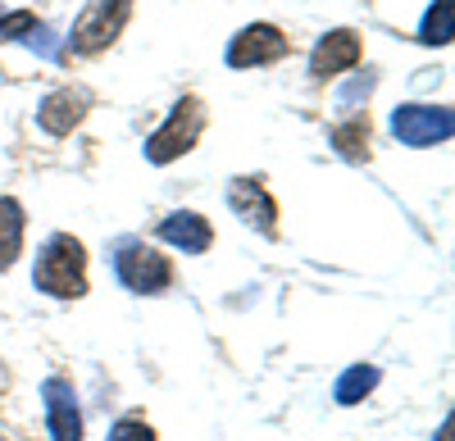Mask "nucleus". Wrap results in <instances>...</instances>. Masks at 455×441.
Returning a JSON list of instances; mask_svg holds the SVG:
<instances>
[{
	"label": "nucleus",
	"mask_w": 455,
	"mask_h": 441,
	"mask_svg": "<svg viewBox=\"0 0 455 441\" xmlns=\"http://www.w3.org/2000/svg\"><path fill=\"white\" fill-rule=\"evenodd\" d=\"M32 287L46 291V296H60V301L83 296V291H87V250H83V241L55 232L42 246V255H36Z\"/></svg>",
	"instance_id": "nucleus-1"
},
{
	"label": "nucleus",
	"mask_w": 455,
	"mask_h": 441,
	"mask_svg": "<svg viewBox=\"0 0 455 441\" xmlns=\"http://www.w3.org/2000/svg\"><path fill=\"white\" fill-rule=\"evenodd\" d=\"M201 132H205V105L196 96H187V100L173 105L169 123L146 137V160L150 164H173L178 155H187L201 141Z\"/></svg>",
	"instance_id": "nucleus-2"
},
{
	"label": "nucleus",
	"mask_w": 455,
	"mask_h": 441,
	"mask_svg": "<svg viewBox=\"0 0 455 441\" xmlns=\"http://www.w3.org/2000/svg\"><path fill=\"white\" fill-rule=\"evenodd\" d=\"M114 278L128 291H137V296H160L173 282V264L146 241H119L114 246Z\"/></svg>",
	"instance_id": "nucleus-3"
},
{
	"label": "nucleus",
	"mask_w": 455,
	"mask_h": 441,
	"mask_svg": "<svg viewBox=\"0 0 455 441\" xmlns=\"http://www.w3.org/2000/svg\"><path fill=\"white\" fill-rule=\"evenodd\" d=\"M128 14H132V0H87L78 23H73V32H68V46L78 55L105 51L114 36L128 28Z\"/></svg>",
	"instance_id": "nucleus-4"
},
{
	"label": "nucleus",
	"mask_w": 455,
	"mask_h": 441,
	"mask_svg": "<svg viewBox=\"0 0 455 441\" xmlns=\"http://www.w3.org/2000/svg\"><path fill=\"white\" fill-rule=\"evenodd\" d=\"M451 132H455V119L442 105H401L392 114V137L401 146H414V151L451 141Z\"/></svg>",
	"instance_id": "nucleus-5"
},
{
	"label": "nucleus",
	"mask_w": 455,
	"mask_h": 441,
	"mask_svg": "<svg viewBox=\"0 0 455 441\" xmlns=\"http://www.w3.org/2000/svg\"><path fill=\"white\" fill-rule=\"evenodd\" d=\"M287 55V36L274 23H251L228 42V68H259V64H278Z\"/></svg>",
	"instance_id": "nucleus-6"
},
{
	"label": "nucleus",
	"mask_w": 455,
	"mask_h": 441,
	"mask_svg": "<svg viewBox=\"0 0 455 441\" xmlns=\"http://www.w3.org/2000/svg\"><path fill=\"white\" fill-rule=\"evenodd\" d=\"M228 205H233V214L242 218L246 228H255L259 237H274L278 232V205L274 196L264 192V182L259 177H233V187H228Z\"/></svg>",
	"instance_id": "nucleus-7"
},
{
	"label": "nucleus",
	"mask_w": 455,
	"mask_h": 441,
	"mask_svg": "<svg viewBox=\"0 0 455 441\" xmlns=\"http://www.w3.org/2000/svg\"><path fill=\"white\" fill-rule=\"evenodd\" d=\"M42 400H46V428L51 441H83V414H78V396L64 378H46L42 382Z\"/></svg>",
	"instance_id": "nucleus-8"
},
{
	"label": "nucleus",
	"mask_w": 455,
	"mask_h": 441,
	"mask_svg": "<svg viewBox=\"0 0 455 441\" xmlns=\"http://www.w3.org/2000/svg\"><path fill=\"white\" fill-rule=\"evenodd\" d=\"M355 64H360V36H355L351 28H337V32L319 36V46H315V55H310V73H315L319 83L337 78V73H347V68H355Z\"/></svg>",
	"instance_id": "nucleus-9"
},
{
	"label": "nucleus",
	"mask_w": 455,
	"mask_h": 441,
	"mask_svg": "<svg viewBox=\"0 0 455 441\" xmlns=\"http://www.w3.org/2000/svg\"><path fill=\"white\" fill-rule=\"evenodd\" d=\"M83 114H87V91H73V87L51 91L42 105H36V123H42V132H51V137H68L83 123Z\"/></svg>",
	"instance_id": "nucleus-10"
},
{
	"label": "nucleus",
	"mask_w": 455,
	"mask_h": 441,
	"mask_svg": "<svg viewBox=\"0 0 455 441\" xmlns=\"http://www.w3.org/2000/svg\"><path fill=\"white\" fill-rule=\"evenodd\" d=\"M156 232H160V241L178 246L182 255H205V250H210V241H214L210 224H205L201 214H192V209H178V214H169Z\"/></svg>",
	"instance_id": "nucleus-11"
},
{
	"label": "nucleus",
	"mask_w": 455,
	"mask_h": 441,
	"mask_svg": "<svg viewBox=\"0 0 455 441\" xmlns=\"http://www.w3.org/2000/svg\"><path fill=\"white\" fill-rule=\"evenodd\" d=\"M23 250V209L19 201L0 196V273H5Z\"/></svg>",
	"instance_id": "nucleus-12"
},
{
	"label": "nucleus",
	"mask_w": 455,
	"mask_h": 441,
	"mask_svg": "<svg viewBox=\"0 0 455 441\" xmlns=\"http://www.w3.org/2000/svg\"><path fill=\"white\" fill-rule=\"evenodd\" d=\"M373 387H378V369H373V364H355V369H347L337 378L332 400H337V406H360Z\"/></svg>",
	"instance_id": "nucleus-13"
},
{
	"label": "nucleus",
	"mask_w": 455,
	"mask_h": 441,
	"mask_svg": "<svg viewBox=\"0 0 455 441\" xmlns=\"http://www.w3.org/2000/svg\"><path fill=\"white\" fill-rule=\"evenodd\" d=\"M451 32H455L451 0H437V5H428V14H424V23H419V42H424V46H446Z\"/></svg>",
	"instance_id": "nucleus-14"
},
{
	"label": "nucleus",
	"mask_w": 455,
	"mask_h": 441,
	"mask_svg": "<svg viewBox=\"0 0 455 441\" xmlns=\"http://www.w3.org/2000/svg\"><path fill=\"white\" fill-rule=\"evenodd\" d=\"M332 146H337L347 160H360V146H369V123H364V119H351V123L332 128Z\"/></svg>",
	"instance_id": "nucleus-15"
},
{
	"label": "nucleus",
	"mask_w": 455,
	"mask_h": 441,
	"mask_svg": "<svg viewBox=\"0 0 455 441\" xmlns=\"http://www.w3.org/2000/svg\"><path fill=\"white\" fill-rule=\"evenodd\" d=\"M23 42H28V51H36L42 59H60V42H55V32H51L46 23H32V28L23 32Z\"/></svg>",
	"instance_id": "nucleus-16"
},
{
	"label": "nucleus",
	"mask_w": 455,
	"mask_h": 441,
	"mask_svg": "<svg viewBox=\"0 0 455 441\" xmlns=\"http://www.w3.org/2000/svg\"><path fill=\"white\" fill-rule=\"evenodd\" d=\"M373 87H378V78H373L369 68H364V73H355V78H351L347 87L337 91V109H351V105H355V100H364V96H369Z\"/></svg>",
	"instance_id": "nucleus-17"
},
{
	"label": "nucleus",
	"mask_w": 455,
	"mask_h": 441,
	"mask_svg": "<svg viewBox=\"0 0 455 441\" xmlns=\"http://www.w3.org/2000/svg\"><path fill=\"white\" fill-rule=\"evenodd\" d=\"M105 441H156V432H150L141 419H119V423L109 428Z\"/></svg>",
	"instance_id": "nucleus-18"
},
{
	"label": "nucleus",
	"mask_w": 455,
	"mask_h": 441,
	"mask_svg": "<svg viewBox=\"0 0 455 441\" xmlns=\"http://www.w3.org/2000/svg\"><path fill=\"white\" fill-rule=\"evenodd\" d=\"M32 28V14H0V36H19V32H28Z\"/></svg>",
	"instance_id": "nucleus-19"
},
{
	"label": "nucleus",
	"mask_w": 455,
	"mask_h": 441,
	"mask_svg": "<svg viewBox=\"0 0 455 441\" xmlns=\"http://www.w3.org/2000/svg\"><path fill=\"white\" fill-rule=\"evenodd\" d=\"M0 14H5V10H0Z\"/></svg>",
	"instance_id": "nucleus-20"
}]
</instances>
